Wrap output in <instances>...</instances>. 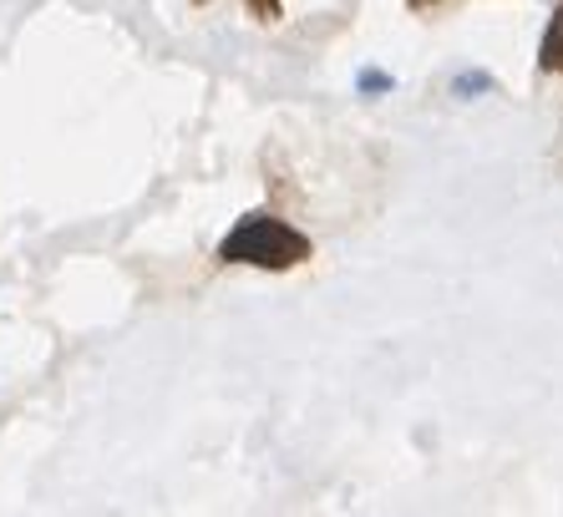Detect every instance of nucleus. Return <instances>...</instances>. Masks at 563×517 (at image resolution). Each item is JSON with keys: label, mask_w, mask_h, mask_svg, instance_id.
Wrapping results in <instances>:
<instances>
[{"label": "nucleus", "mask_w": 563, "mask_h": 517, "mask_svg": "<svg viewBox=\"0 0 563 517\" xmlns=\"http://www.w3.org/2000/svg\"><path fill=\"white\" fill-rule=\"evenodd\" d=\"M543 66H559L563 72V11H559V21H553V31H549V41H543Z\"/></svg>", "instance_id": "obj_3"}, {"label": "nucleus", "mask_w": 563, "mask_h": 517, "mask_svg": "<svg viewBox=\"0 0 563 517\" xmlns=\"http://www.w3.org/2000/svg\"><path fill=\"white\" fill-rule=\"evenodd\" d=\"M487 91H498V81L487 77V72H457V77H452V97H462V102L487 97Z\"/></svg>", "instance_id": "obj_2"}, {"label": "nucleus", "mask_w": 563, "mask_h": 517, "mask_svg": "<svg viewBox=\"0 0 563 517\" xmlns=\"http://www.w3.org/2000/svg\"><path fill=\"white\" fill-rule=\"evenodd\" d=\"M229 264H260V270H289V264H300L310 258V239L295 233L289 223L269 219V213H250V219L239 223L219 249Z\"/></svg>", "instance_id": "obj_1"}, {"label": "nucleus", "mask_w": 563, "mask_h": 517, "mask_svg": "<svg viewBox=\"0 0 563 517\" xmlns=\"http://www.w3.org/2000/svg\"><path fill=\"white\" fill-rule=\"evenodd\" d=\"M250 6H260L264 21H275V15H279V0H250Z\"/></svg>", "instance_id": "obj_5"}, {"label": "nucleus", "mask_w": 563, "mask_h": 517, "mask_svg": "<svg viewBox=\"0 0 563 517\" xmlns=\"http://www.w3.org/2000/svg\"><path fill=\"white\" fill-rule=\"evenodd\" d=\"M396 81L391 77H380V72H361V91H391Z\"/></svg>", "instance_id": "obj_4"}]
</instances>
